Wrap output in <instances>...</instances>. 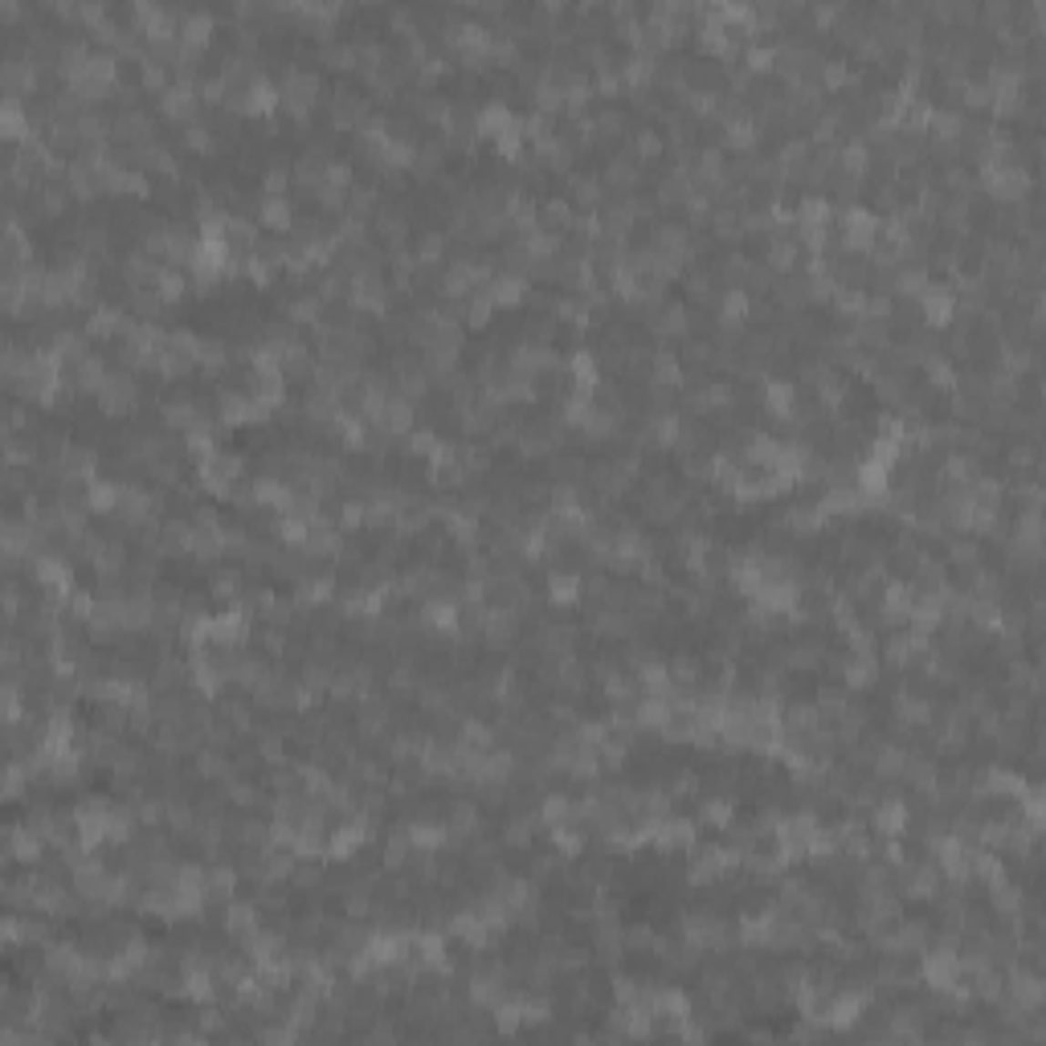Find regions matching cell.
Here are the masks:
<instances>
[{
	"instance_id": "7a4b0ae2",
	"label": "cell",
	"mask_w": 1046,
	"mask_h": 1046,
	"mask_svg": "<svg viewBox=\"0 0 1046 1046\" xmlns=\"http://www.w3.org/2000/svg\"><path fill=\"white\" fill-rule=\"evenodd\" d=\"M156 107H159V115L164 119H172V123H197V115H200V95L192 87H180V82H172V87L164 90V95L156 98Z\"/></svg>"
},
{
	"instance_id": "9c48e42d",
	"label": "cell",
	"mask_w": 1046,
	"mask_h": 1046,
	"mask_svg": "<svg viewBox=\"0 0 1046 1046\" xmlns=\"http://www.w3.org/2000/svg\"><path fill=\"white\" fill-rule=\"evenodd\" d=\"M319 62L335 74H348V70H360L356 62V41H332V46L319 49Z\"/></svg>"
},
{
	"instance_id": "2e32d148",
	"label": "cell",
	"mask_w": 1046,
	"mask_h": 1046,
	"mask_svg": "<svg viewBox=\"0 0 1046 1046\" xmlns=\"http://www.w3.org/2000/svg\"><path fill=\"white\" fill-rule=\"evenodd\" d=\"M21 13H25V8H21V0H0V16H5L8 25H13V21H16V16H21Z\"/></svg>"
},
{
	"instance_id": "4fadbf2b",
	"label": "cell",
	"mask_w": 1046,
	"mask_h": 1046,
	"mask_svg": "<svg viewBox=\"0 0 1046 1046\" xmlns=\"http://www.w3.org/2000/svg\"><path fill=\"white\" fill-rule=\"evenodd\" d=\"M413 254H417V266H437L446 258V233L426 230L417 238V246H413Z\"/></svg>"
},
{
	"instance_id": "8fae6325",
	"label": "cell",
	"mask_w": 1046,
	"mask_h": 1046,
	"mask_svg": "<svg viewBox=\"0 0 1046 1046\" xmlns=\"http://www.w3.org/2000/svg\"><path fill=\"white\" fill-rule=\"evenodd\" d=\"M197 368H205V373H221V368H230V344L225 340H200L197 348Z\"/></svg>"
},
{
	"instance_id": "5b68a950",
	"label": "cell",
	"mask_w": 1046,
	"mask_h": 1046,
	"mask_svg": "<svg viewBox=\"0 0 1046 1046\" xmlns=\"http://www.w3.org/2000/svg\"><path fill=\"white\" fill-rule=\"evenodd\" d=\"M315 352L307 348V344H291V348H282V356H278V373L286 376V381H311L315 376Z\"/></svg>"
},
{
	"instance_id": "3957f363",
	"label": "cell",
	"mask_w": 1046,
	"mask_h": 1046,
	"mask_svg": "<svg viewBox=\"0 0 1046 1046\" xmlns=\"http://www.w3.org/2000/svg\"><path fill=\"white\" fill-rule=\"evenodd\" d=\"M0 82H5V95L21 98V95H33V90H37L41 70L29 62V57L13 54V57H5V66H0Z\"/></svg>"
},
{
	"instance_id": "30bf717a",
	"label": "cell",
	"mask_w": 1046,
	"mask_h": 1046,
	"mask_svg": "<svg viewBox=\"0 0 1046 1046\" xmlns=\"http://www.w3.org/2000/svg\"><path fill=\"white\" fill-rule=\"evenodd\" d=\"M221 789H225V797H230V805H238V809H262V801H266V793H262V784L246 781V777H233V781H225Z\"/></svg>"
},
{
	"instance_id": "8992f818",
	"label": "cell",
	"mask_w": 1046,
	"mask_h": 1046,
	"mask_svg": "<svg viewBox=\"0 0 1046 1046\" xmlns=\"http://www.w3.org/2000/svg\"><path fill=\"white\" fill-rule=\"evenodd\" d=\"M572 217H577V209H572L569 197H548L544 205H539V217H536V230H548L560 238L564 230H572Z\"/></svg>"
},
{
	"instance_id": "52a82bcc",
	"label": "cell",
	"mask_w": 1046,
	"mask_h": 1046,
	"mask_svg": "<svg viewBox=\"0 0 1046 1046\" xmlns=\"http://www.w3.org/2000/svg\"><path fill=\"white\" fill-rule=\"evenodd\" d=\"M944 564H952V569H960V572H973V569H981V564H985V552H981L977 539L952 536L949 539V560H944Z\"/></svg>"
},
{
	"instance_id": "ba28073f",
	"label": "cell",
	"mask_w": 1046,
	"mask_h": 1046,
	"mask_svg": "<svg viewBox=\"0 0 1046 1046\" xmlns=\"http://www.w3.org/2000/svg\"><path fill=\"white\" fill-rule=\"evenodd\" d=\"M230 838H233V846H270V822H262V817H238L230 826Z\"/></svg>"
},
{
	"instance_id": "6da1fadb",
	"label": "cell",
	"mask_w": 1046,
	"mask_h": 1046,
	"mask_svg": "<svg viewBox=\"0 0 1046 1046\" xmlns=\"http://www.w3.org/2000/svg\"><path fill=\"white\" fill-rule=\"evenodd\" d=\"M95 401L107 417H123V413H131L135 401H139V385L131 381V373H107V381H103V389L95 393Z\"/></svg>"
},
{
	"instance_id": "7c38bea8",
	"label": "cell",
	"mask_w": 1046,
	"mask_h": 1046,
	"mask_svg": "<svg viewBox=\"0 0 1046 1046\" xmlns=\"http://www.w3.org/2000/svg\"><path fill=\"white\" fill-rule=\"evenodd\" d=\"M548 597H552L556 605H572V601H580V577L577 572H552L548 577Z\"/></svg>"
},
{
	"instance_id": "9a60e30c",
	"label": "cell",
	"mask_w": 1046,
	"mask_h": 1046,
	"mask_svg": "<svg viewBox=\"0 0 1046 1046\" xmlns=\"http://www.w3.org/2000/svg\"><path fill=\"white\" fill-rule=\"evenodd\" d=\"M703 817H707V826H720V830H728V826H732V805H728V801H707V805H703Z\"/></svg>"
},
{
	"instance_id": "277c9868",
	"label": "cell",
	"mask_w": 1046,
	"mask_h": 1046,
	"mask_svg": "<svg viewBox=\"0 0 1046 1046\" xmlns=\"http://www.w3.org/2000/svg\"><path fill=\"white\" fill-rule=\"evenodd\" d=\"M213 29H217V21L209 8H184L180 13V41L189 49H205L213 41Z\"/></svg>"
},
{
	"instance_id": "5bb4252c",
	"label": "cell",
	"mask_w": 1046,
	"mask_h": 1046,
	"mask_svg": "<svg viewBox=\"0 0 1046 1046\" xmlns=\"http://www.w3.org/2000/svg\"><path fill=\"white\" fill-rule=\"evenodd\" d=\"M1006 462L1014 470H1039V442H1018L1006 450Z\"/></svg>"
}]
</instances>
